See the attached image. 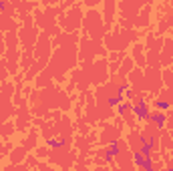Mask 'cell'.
Instances as JSON below:
<instances>
[{
    "instance_id": "4",
    "label": "cell",
    "mask_w": 173,
    "mask_h": 171,
    "mask_svg": "<svg viewBox=\"0 0 173 171\" xmlns=\"http://www.w3.org/2000/svg\"><path fill=\"white\" fill-rule=\"evenodd\" d=\"M64 143H67L64 139H54V141H50L48 145L53 147V149H58V147H64Z\"/></svg>"
},
{
    "instance_id": "1",
    "label": "cell",
    "mask_w": 173,
    "mask_h": 171,
    "mask_svg": "<svg viewBox=\"0 0 173 171\" xmlns=\"http://www.w3.org/2000/svg\"><path fill=\"white\" fill-rule=\"evenodd\" d=\"M131 109H133V113L137 115V119H147V117L151 115L149 107H147V105H145L143 101H139L137 105H135V107H131Z\"/></svg>"
},
{
    "instance_id": "2",
    "label": "cell",
    "mask_w": 173,
    "mask_h": 171,
    "mask_svg": "<svg viewBox=\"0 0 173 171\" xmlns=\"http://www.w3.org/2000/svg\"><path fill=\"white\" fill-rule=\"evenodd\" d=\"M149 117H151V121H153L155 125H157V127H159V129H163L165 121H167V117H165L163 113H151Z\"/></svg>"
},
{
    "instance_id": "3",
    "label": "cell",
    "mask_w": 173,
    "mask_h": 171,
    "mask_svg": "<svg viewBox=\"0 0 173 171\" xmlns=\"http://www.w3.org/2000/svg\"><path fill=\"white\" fill-rule=\"evenodd\" d=\"M117 149H119V145H117V141H113V143L109 145V149H107L105 157H107V159H111L113 155H117Z\"/></svg>"
}]
</instances>
